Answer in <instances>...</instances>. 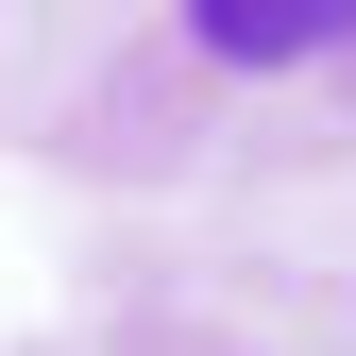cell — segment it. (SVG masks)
<instances>
[{"label": "cell", "instance_id": "obj_1", "mask_svg": "<svg viewBox=\"0 0 356 356\" xmlns=\"http://www.w3.org/2000/svg\"><path fill=\"white\" fill-rule=\"evenodd\" d=\"M187 34H204L220 68H305V51L356 34V0H187Z\"/></svg>", "mask_w": 356, "mask_h": 356}]
</instances>
